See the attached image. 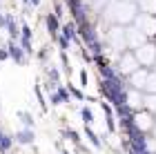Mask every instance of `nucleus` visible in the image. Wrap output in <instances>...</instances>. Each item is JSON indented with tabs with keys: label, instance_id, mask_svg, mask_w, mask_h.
I'll return each instance as SVG.
<instances>
[{
	"label": "nucleus",
	"instance_id": "nucleus-1",
	"mask_svg": "<svg viewBox=\"0 0 156 154\" xmlns=\"http://www.w3.org/2000/svg\"><path fill=\"white\" fill-rule=\"evenodd\" d=\"M109 11H114V13H109V18L114 23H120V25H125V23L136 18V9H134L132 2H114L109 7Z\"/></svg>",
	"mask_w": 156,
	"mask_h": 154
},
{
	"label": "nucleus",
	"instance_id": "nucleus-2",
	"mask_svg": "<svg viewBox=\"0 0 156 154\" xmlns=\"http://www.w3.org/2000/svg\"><path fill=\"white\" fill-rule=\"evenodd\" d=\"M136 58L143 63V65H152V63H156V47L152 45H143L136 49Z\"/></svg>",
	"mask_w": 156,
	"mask_h": 154
},
{
	"label": "nucleus",
	"instance_id": "nucleus-3",
	"mask_svg": "<svg viewBox=\"0 0 156 154\" xmlns=\"http://www.w3.org/2000/svg\"><path fill=\"white\" fill-rule=\"evenodd\" d=\"M138 58L136 56H132V54H123V58H120V72L123 74H134V72H138Z\"/></svg>",
	"mask_w": 156,
	"mask_h": 154
},
{
	"label": "nucleus",
	"instance_id": "nucleus-4",
	"mask_svg": "<svg viewBox=\"0 0 156 154\" xmlns=\"http://www.w3.org/2000/svg\"><path fill=\"white\" fill-rule=\"evenodd\" d=\"M136 127L138 130H143V132H150L152 130V125H154V118H152V114L150 112H138L136 114Z\"/></svg>",
	"mask_w": 156,
	"mask_h": 154
},
{
	"label": "nucleus",
	"instance_id": "nucleus-5",
	"mask_svg": "<svg viewBox=\"0 0 156 154\" xmlns=\"http://www.w3.org/2000/svg\"><path fill=\"white\" fill-rule=\"evenodd\" d=\"M129 78H132V85L136 87V89H145V87H147V81H150V72L138 69V72H134Z\"/></svg>",
	"mask_w": 156,
	"mask_h": 154
},
{
	"label": "nucleus",
	"instance_id": "nucleus-6",
	"mask_svg": "<svg viewBox=\"0 0 156 154\" xmlns=\"http://www.w3.org/2000/svg\"><path fill=\"white\" fill-rule=\"evenodd\" d=\"M127 43H129L132 47H143L145 45L143 29H127Z\"/></svg>",
	"mask_w": 156,
	"mask_h": 154
},
{
	"label": "nucleus",
	"instance_id": "nucleus-7",
	"mask_svg": "<svg viewBox=\"0 0 156 154\" xmlns=\"http://www.w3.org/2000/svg\"><path fill=\"white\" fill-rule=\"evenodd\" d=\"M138 25H140V29H143L145 36H152V34H156V18L152 16H143V18H138Z\"/></svg>",
	"mask_w": 156,
	"mask_h": 154
},
{
	"label": "nucleus",
	"instance_id": "nucleus-8",
	"mask_svg": "<svg viewBox=\"0 0 156 154\" xmlns=\"http://www.w3.org/2000/svg\"><path fill=\"white\" fill-rule=\"evenodd\" d=\"M127 105H129V107H140V105H145V96H140L138 92H129Z\"/></svg>",
	"mask_w": 156,
	"mask_h": 154
},
{
	"label": "nucleus",
	"instance_id": "nucleus-9",
	"mask_svg": "<svg viewBox=\"0 0 156 154\" xmlns=\"http://www.w3.org/2000/svg\"><path fill=\"white\" fill-rule=\"evenodd\" d=\"M145 107L152 109V112H156V94H147L145 96Z\"/></svg>",
	"mask_w": 156,
	"mask_h": 154
},
{
	"label": "nucleus",
	"instance_id": "nucleus-10",
	"mask_svg": "<svg viewBox=\"0 0 156 154\" xmlns=\"http://www.w3.org/2000/svg\"><path fill=\"white\" fill-rule=\"evenodd\" d=\"M147 92L150 94H156V74H150V81H147Z\"/></svg>",
	"mask_w": 156,
	"mask_h": 154
},
{
	"label": "nucleus",
	"instance_id": "nucleus-11",
	"mask_svg": "<svg viewBox=\"0 0 156 154\" xmlns=\"http://www.w3.org/2000/svg\"><path fill=\"white\" fill-rule=\"evenodd\" d=\"M143 7H145V11L156 13V0H143Z\"/></svg>",
	"mask_w": 156,
	"mask_h": 154
},
{
	"label": "nucleus",
	"instance_id": "nucleus-12",
	"mask_svg": "<svg viewBox=\"0 0 156 154\" xmlns=\"http://www.w3.org/2000/svg\"><path fill=\"white\" fill-rule=\"evenodd\" d=\"M125 2H129V0H125Z\"/></svg>",
	"mask_w": 156,
	"mask_h": 154
},
{
	"label": "nucleus",
	"instance_id": "nucleus-13",
	"mask_svg": "<svg viewBox=\"0 0 156 154\" xmlns=\"http://www.w3.org/2000/svg\"><path fill=\"white\" fill-rule=\"evenodd\" d=\"M154 134H156V130H154Z\"/></svg>",
	"mask_w": 156,
	"mask_h": 154
}]
</instances>
